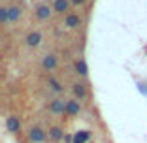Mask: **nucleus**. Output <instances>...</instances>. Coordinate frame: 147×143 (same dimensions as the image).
<instances>
[{"instance_id":"1","label":"nucleus","mask_w":147,"mask_h":143,"mask_svg":"<svg viewBox=\"0 0 147 143\" xmlns=\"http://www.w3.org/2000/svg\"><path fill=\"white\" fill-rule=\"evenodd\" d=\"M47 111L51 113L53 117L66 115V100L61 98V96H55L53 100H49V102H47Z\"/></svg>"},{"instance_id":"5","label":"nucleus","mask_w":147,"mask_h":143,"mask_svg":"<svg viewBox=\"0 0 147 143\" xmlns=\"http://www.w3.org/2000/svg\"><path fill=\"white\" fill-rule=\"evenodd\" d=\"M43 42V34L40 30H30L28 34L25 36V45L30 49H38Z\"/></svg>"},{"instance_id":"6","label":"nucleus","mask_w":147,"mask_h":143,"mask_svg":"<svg viewBox=\"0 0 147 143\" xmlns=\"http://www.w3.org/2000/svg\"><path fill=\"white\" fill-rule=\"evenodd\" d=\"M72 94L76 100L83 102V100L89 98V89H87V85L83 81H74L72 83Z\"/></svg>"},{"instance_id":"10","label":"nucleus","mask_w":147,"mask_h":143,"mask_svg":"<svg viewBox=\"0 0 147 143\" xmlns=\"http://www.w3.org/2000/svg\"><path fill=\"white\" fill-rule=\"evenodd\" d=\"M45 85H47V89L53 92V94H57V96H61L62 92H64V85H62L55 75H49V77L45 79Z\"/></svg>"},{"instance_id":"2","label":"nucleus","mask_w":147,"mask_h":143,"mask_svg":"<svg viewBox=\"0 0 147 143\" xmlns=\"http://www.w3.org/2000/svg\"><path fill=\"white\" fill-rule=\"evenodd\" d=\"M40 66H42L43 72L51 74V72H55V70L59 68V56H57L55 53H45V55L42 56V60H40Z\"/></svg>"},{"instance_id":"11","label":"nucleus","mask_w":147,"mask_h":143,"mask_svg":"<svg viewBox=\"0 0 147 143\" xmlns=\"http://www.w3.org/2000/svg\"><path fill=\"white\" fill-rule=\"evenodd\" d=\"M79 113H81V102L76 98L66 100V115L68 117H78Z\"/></svg>"},{"instance_id":"18","label":"nucleus","mask_w":147,"mask_h":143,"mask_svg":"<svg viewBox=\"0 0 147 143\" xmlns=\"http://www.w3.org/2000/svg\"><path fill=\"white\" fill-rule=\"evenodd\" d=\"M0 100H2V94H0Z\"/></svg>"},{"instance_id":"12","label":"nucleus","mask_w":147,"mask_h":143,"mask_svg":"<svg viewBox=\"0 0 147 143\" xmlns=\"http://www.w3.org/2000/svg\"><path fill=\"white\" fill-rule=\"evenodd\" d=\"M64 130H62V126H59V124H53V126H49L47 128V138L51 139V141H55V143H59V141H62L64 139Z\"/></svg>"},{"instance_id":"8","label":"nucleus","mask_w":147,"mask_h":143,"mask_svg":"<svg viewBox=\"0 0 147 143\" xmlns=\"http://www.w3.org/2000/svg\"><path fill=\"white\" fill-rule=\"evenodd\" d=\"M4 126H6V130H8L9 134H19V132H21V119H19L17 115H9V117L6 119Z\"/></svg>"},{"instance_id":"16","label":"nucleus","mask_w":147,"mask_h":143,"mask_svg":"<svg viewBox=\"0 0 147 143\" xmlns=\"http://www.w3.org/2000/svg\"><path fill=\"white\" fill-rule=\"evenodd\" d=\"M0 25H9V6H0Z\"/></svg>"},{"instance_id":"7","label":"nucleus","mask_w":147,"mask_h":143,"mask_svg":"<svg viewBox=\"0 0 147 143\" xmlns=\"http://www.w3.org/2000/svg\"><path fill=\"white\" fill-rule=\"evenodd\" d=\"M81 23H83V19H81V15L79 13H76V11H70L68 15H64V28H68V30H76V28H79L81 26Z\"/></svg>"},{"instance_id":"15","label":"nucleus","mask_w":147,"mask_h":143,"mask_svg":"<svg viewBox=\"0 0 147 143\" xmlns=\"http://www.w3.org/2000/svg\"><path fill=\"white\" fill-rule=\"evenodd\" d=\"M91 139V130H78L74 134V143H87Z\"/></svg>"},{"instance_id":"14","label":"nucleus","mask_w":147,"mask_h":143,"mask_svg":"<svg viewBox=\"0 0 147 143\" xmlns=\"http://www.w3.org/2000/svg\"><path fill=\"white\" fill-rule=\"evenodd\" d=\"M21 15H23L21 6H9V25L17 23L19 19H21Z\"/></svg>"},{"instance_id":"9","label":"nucleus","mask_w":147,"mask_h":143,"mask_svg":"<svg viewBox=\"0 0 147 143\" xmlns=\"http://www.w3.org/2000/svg\"><path fill=\"white\" fill-rule=\"evenodd\" d=\"M53 13H57V15H68L70 13V0H53Z\"/></svg>"},{"instance_id":"17","label":"nucleus","mask_w":147,"mask_h":143,"mask_svg":"<svg viewBox=\"0 0 147 143\" xmlns=\"http://www.w3.org/2000/svg\"><path fill=\"white\" fill-rule=\"evenodd\" d=\"M70 4L76 6V8H79V6H85L87 4V0H70Z\"/></svg>"},{"instance_id":"4","label":"nucleus","mask_w":147,"mask_h":143,"mask_svg":"<svg viewBox=\"0 0 147 143\" xmlns=\"http://www.w3.org/2000/svg\"><path fill=\"white\" fill-rule=\"evenodd\" d=\"M51 15H53V6L45 4V2L34 6V17L38 19V21H42V23L43 21H49V19H51Z\"/></svg>"},{"instance_id":"13","label":"nucleus","mask_w":147,"mask_h":143,"mask_svg":"<svg viewBox=\"0 0 147 143\" xmlns=\"http://www.w3.org/2000/svg\"><path fill=\"white\" fill-rule=\"evenodd\" d=\"M74 72H76L79 77H83V79L89 75V64H87V60L83 58V56H79L78 60L74 62Z\"/></svg>"},{"instance_id":"3","label":"nucleus","mask_w":147,"mask_h":143,"mask_svg":"<svg viewBox=\"0 0 147 143\" xmlns=\"http://www.w3.org/2000/svg\"><path fill=\"white\" fill-rule=\"evenodd\" d=\"M26 138L30 143H43L47 139V130H43L42 126H30L26 132Z\"/></svg>"}]
</instances>
